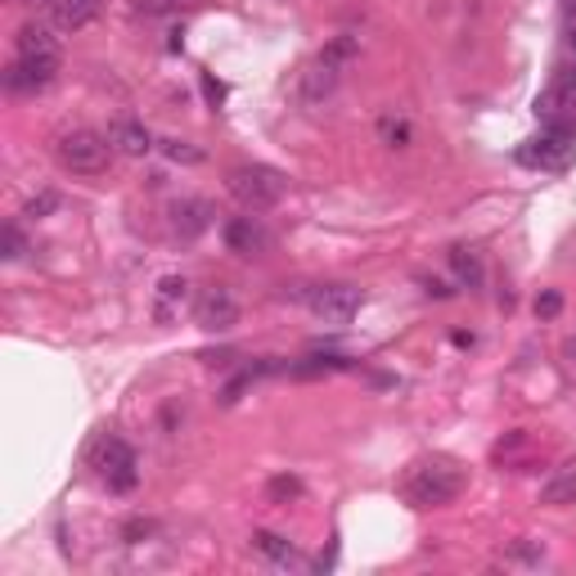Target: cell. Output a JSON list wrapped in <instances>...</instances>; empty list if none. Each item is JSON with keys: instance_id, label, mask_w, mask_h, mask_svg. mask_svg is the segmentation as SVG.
I'll list each match as a JSON object with an SVG mask.
<instances>
[{"instance_id": "5", "label": "cell", "mask_w": 576, "mask_h": 576, "mask_svg": "<svg viewBox=\"0 0 576 576\" xmlns=\"http://www.w3.org/2000/svg\"><path fill=\"white\" fill-rule=\"evenodd\" d=\"M91 464H95V473L108 482V491H117V496H127V491H136V482H140L136 450L122 441V437H113V433H104V437L95 441Z\"/></svg>"}, {"instance_id": "28", "label": "cell", "mask_w": 576, "mask_h": 576, "mask_svg": "<svg viewBox=\"0 0 576 576\" xmlns=\"http://www.w3.org/2000/svg\"><path fill=\"white\" fill-rule=\"evenodd\" d=\"M572 55H576V32H572Z\"/></svg>"}, {"instance_id": "3", "label": "cell", "mask_w": 576, "mask_h": 576, "mask_svg": "<svg viewBox=\"0 0 576 576\" xmlns=\"http://www.w3.org/2000/svg\"><path fill=\"white\" fill-rule=\"evenodd\" d=\"M113 140L100 136V131H87V127H77V131H64L55 140V158H59V168L72 172V176H104L108 172V162H113Z\"/></svg>"}, {"instance_id": "9", "label": "cell", "mask_w": 576, "mask_h": 576, "mask_svg": "<svg viewBox=\"0 0 576 576\" xmlns=\"http://www.w3.org/2000/svg\"><path fill=\"white\" fill-rule=\"evenodd\" d=\"M307 307L324 324H347L365 307V293L356 284H315V288H307Z\"/></svg>"}, {"instance_id": "23", "label": "cell", "mask_w": 576, "mask_h": 576, "mask_svg": "<svg viewBox=\"0 0 576 576\" xmlns=\"http://www.w3.org/2000/svg\"><path fill=\"white\" fill-rule=\"evenodd\" d=\"M162 153H168L172 162H203V158H208L203 149H194L189 140H162Z\"/></svg>"}, {"instance_id": "15", "label": "cell", "mask_w": 576, "mask_h": 576, "mask_svg": "<svg viewBox=\"0 0 576 576\" xmlns=\"http://www.w3.org/2000/svg\"><path fill=\"white\" fill-rule=\"evenodd\" d=\"M108 140H113L117 153H127V158H145L153 149V136L145 131V122H136V117H117L108 127Z\"/></svg>"}, {"instance_id": "10", "label": "cell", "mask_w": 576, "mask_h": 576, "mask_svg": "<svg viewBox=\"0 0 576 576\" xmlns=\"http://www.w3.org/2000/svg\"><path fill=\"white\" fill-rule=\"evenodd\" d=\"M55 77H59V55H36V59L14 55V64L5 68V91L10 95H36V91H46Z\"/></svg>"}, {"instance_id": "19", "label": "cell", "mask_w": 576, "mask_h": 576, "mask_svg": "<svg viewBox=\"0 0 576 576\" xmlns=\"http://www.w3.org/2000/svg\"><path fill=\"white\" fill-rule=\"evenodd\" d=\"M379 145H388V149H410V145H415V127H410V117L405 113H383L379 117Z\"/></svg>"}, {"instance_id": "26", "label": "cell", "mask_w": 576, "mask_h": 576, "mask_svg": "<svg viewBox=\"0 0 576 576\" xmlns=\"http://www.w3.org/2000/svg\"><path fill=\"white\" fill-rule=\"evenodd\" d=\"M558 311H563V298L554 293V288H550V293H541V298H537V315H541V320H554Z\"/></svg>"}, {"instance_id": "12", "label": "cell", "mask_w": 576, "mask_h": 576, "mask_svg": "<svg viewBox=\"0 0 576 576\" xmlns=\"http://www.w3.org/2000/svg\"><path fill=\"white\" fill-rule=\"evenodd\" d=\"M194 307V293H189V279L185 275H162L158 288H153V324H176L181 311Z\"/></svg>"}, {"instance_id": "27", "label": "cell", "mask_w": 576, "mask_h": 576, "mask_svg": "<svg viewBox=\"0 0 576 576\" xmlns=\"http://www.w3.org/2000/svg\"><path fill=\"white\" fill-rule=\"evenodd\" d=\"M563 356H567V360H576V338H567V347H563Z\"/></svg>"}, {"instance_id": "24", "label": "cell", "mask_w": 576, "mask_h": 576, "mask_svg": "<svg viewBox=\"0 0 576 576\" xmlns=\"http://www.w3.org/2000/svg\"><path fill=\"white\" fill-rule=\"evenodd\" d=\"M23 253H27L23 230H19V226H5V262H23Z\"/></svg>"}, {"instance_id": "4", "label": "cell", "mask_w": 576, "mask_h": 576, "mask_svg": "<svg viewBox=\"0 0 576 576\" xmlns=\"http://www.w3.org/2000/svg\"><path fill=\"white\" fill-rule=\"evenodd\" d=\"M226 189L234 194V203H239L243 212H270L275 203L284 198L288 181H284V172L253 162V168H234V172L226 176Z\"/></svg>"}, {"instance_id": "16", "label": "cell", "mask_w": 576, "mask_h": 576, "mask_svg": "<svg viewBox=\"0 0 576 576\" xmlns=\"http://www.w3.org/2000/svg\"><path fill=\"white\" fill-rule=\"evenodd\" d=\"M541 505H550V509L576 505V460L558 464V469L545 477V486H541Z\"/></svg>"}, {"instance_id": "7", "label": "cell", "mask_w": 576, "mask_h": 576, "mask_svg": "<svg viewBox=\"0 0 576 576\" xmlns=\"http://www.w3.org/2000/svg\"><path fill=\"white\" fill-rule=\"evenodd\" d=\"M189 311H194V324L203 329V334H230V329L239 324V298H234V288H226V284L198 288Z\"/></svg>"}, {"instance_id": "1", "label": "cell", "mask_w": 576, "mask_h": 576, "mask_svg": "<svg viewBox=\"0 0 576 576\" xmlns=\"http://www.w3.org/2000/svg\"><path fill=\"white\" fill-rule=\"evenodd\" d=\"M469 486V469L460 460H450V456H424L410 464L401 491H405V500L415 505V509H441L450 500H460V491Z\"/></svg>"}, {"instance_id": "21", "label": "cell", "mask_w": 576, "mask_h": 576, "mask_svg": "<svg viewBox=\"0 0 576 576\" xmlns=\"http://www.w3.org/2000/svg\"><path fill=\"white\" fill-rule=\"evenodd\" d=\"M450 270L460 275L464 288H482V257L473 249H450Z\"/></svg>"}, {"instance_id": "17", "label": "cell", "mask_w": 576, "mask_h": 576, "mask_svg": "<svg viewBox=\"0 0 576 576\" xmlns=\"http://www.w3.org/2000/svg\"><path fill=\"white\" fill-rule=\"evenodd\" d=\"M14 55L23 59H36V55H59V41L46 23H23L19 36H14Z\"/></svg>"}, {"instance_id": "13", "label": "cell", "mask_w": 576, "mask_h": 576, "mask_svg": "<svg viewBox=\"0 0 576 576\" xmlns=\"http://www.w3.org/2000/svg\"><path fill=\"white\" fill-rule=\"evenodd\" d=\"M212 203L208 198H181V203H172V234L181 239V243H194L198 234H208L212 230Z\"/></svg>"}, {"instance_id": "2", "label": "cell", "mask_w": 576, "mask_h": 576, "mask_svg": "<svg viewBox=\"0 0 576 576\" xmlns=\"http://www.w3.org/2000/svg\"><path fill=\"white\" fill-rule=\"evenodd\" d=\"M360 59V41L356 36H334L329 46L298 72V100L307 104V108H320V104H329L334 100V91L343 87V77H347V68Z\"/></svg>"}, {"instance_id": "22", "label": "cell", "mask_w": 576, "mask_h": 576, "mask_svg": "<svg viewBox=\"0 0 576 576\" xmlns=\"http://www.w3.org/2000/svg\"><path fill=\"white\" fill-rule=\"evenodd\" d=\"M266 496H270L275 505H288V500H298V496H302V482H298V477H288V473H279V477H270Z\"/></svg>"}, {"instance_id": "8", "label": "cell", "mask_w": 576, "mask_h": 576, "mask_svg": "<svg viewBox=\"0 0 576 576\" xmlns=\"http://www.w3.org/2000/svg\"><path fill=\"white\" fill-rule=\"evenodd\" d=\"M537 117L545 122V127L576 131V72L572 68H558L554 81L537 95Z\"/></svg>"}, {"instance_id": "11", "label": "cell", "mask_w": 576, "mask_h": 576, "mask_svg": "<svg viewBox=\"0 0 576 576\" xmlns=\"http://www.w3.org/2000/svg\"><path fill=\"white\" fill-rule=\"evenodd\" d=\"M221 234H226V249L239 253V257H262V253H270V230H266L262 217H253V212L230 217Z\"/></svg>"}, {"instance_id": "25", "label": "cell", "mask_w": 576, "mask_h": 576, "mask_svg": "<svg viewBox=\"0 0 576 576\" xmlns=\"http://www.w3.org/2000/svg\"><path fill=\"white\" fill-rule=\"evenodd\" d=\"M55 208H59V194H50V189H46L41 198H32V203H27V212H23V217L41 221V217H46V212H55Z\"/></svg>"}, {"instance_id": "6", "label": "cell", "mask_w": 576, "mask_h": 576, "mask_svg": "<svg viewBox=\"0 0 576 576\" xmlns=\"http://www.w3.org/2000/svg\"><path fill=\"white\" fill-rule=\"evenodd\" d=\"M572 158H576V131H558V127H545L541 136H531L518 149L522 168H537V172H567Z\"/></svg>"}, {"instance_id": "20", "label": "cell", "mask_w": 576, "mask_h": 576, "mask_svg": "<svg viewBox=\"0 0 576 576\" xmlns=\"http://www.w3.org/2000/svg\"><path fill=\"white\" fill-rule=\"evenodd\" d=\"M352 360L347 356H307L298 365H288V375L293 379H320V375H338V369H347Z\"/></svg>"}, {"instance_id": "18", "label": "cell", "mask_w": 576, "mask_h": 576, "mask_svg": "<svg viewBox=\"0 0 576 576\" xmlns=\"http://www.w3.org/2000/svg\"><path fill=\"white\" fill-rule=\"evenodd\" d=\"M253 550L266 554L275 567H302L298 545H293V541H284V537H275V531H253Z\"/></svg>"}, {"instance_id": "14", "label": "cell", "mask_w": 576, "mask_h": 576, "mask_svg": "<svg viewBox=\"0 0 576 576\" xmlns=\"http://www.w3.org/2000/svg\"><path fill=\"white\" fill-rule=\"evenodd\" d=\"M108 10V0H50V23L59 32H81L91 27Z\"/></svg>"}]
</instances>
